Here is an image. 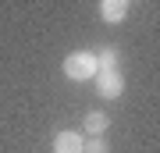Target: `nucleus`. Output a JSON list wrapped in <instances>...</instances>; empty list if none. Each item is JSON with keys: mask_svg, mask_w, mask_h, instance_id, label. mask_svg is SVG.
<instances>
[{"mask_svg": "<svg viewBox=\"0 0 160 153\" xmlns=\"http://www.w3.org/2000/svg\"><path fill=\"white\" fill-rule=\"evenodd\" d=\"M61 71H64V79L68 82H89V79H96V57H92V50H75L64 57V64H61Z\"/></svg>", "mask_w": 160, "mask_h": 153, "instance_id": "nucleus-1", "label": "nucleus"}, {"mask_svg": "<svg viewBox=\"0 0 160 153\" xmlns=\"http://www.w3.org/2000/svg\"><path fill=\"white\" fill-rule=\"evenodd\" d=\"M96 93L103 100H118L121 93H125V75L121 71H96Z\"/></svg>", "mask_w": 160, "mask_h": 153, "instance_id": "nucleus-2", "label": "nucleus"}, {"mask_svg": "<svg viewBox=\"0 0 160 153\" xmlns=\"http://www.w3.org/2000/svg\"><path fill=\"white\" fill-rule=\"evenodd\" d=\"M82 142H86L82 132H71V128L53 132V153H82Z\"/></svg>", "mask_w": 160, "mask_h": 153, "instance_id": "nucleus-3", "label": "nucleus"}, {"mask_svg": "<svg viewBox=\"0 0 160 153\" xmlns=\"http://www.w3.org/2000/svg\"><path fill=\"white\" fill-rule=\"evenodd\" d=\"M128 11H132L128 0H100V18L107 25H121L128 18Z\"/></svg>", "mask_w": 160, "mask_h": 153, "instance_id": "nucleus-4", "label": "nucleus"}, {"mask_svg": "<svg viewBox=\"0 0 160 153\" xmlns=\"http://www.w3.org/2000/svg\"><path fill=\"white\" fill-rule=\"evenodd\" d=\"M110 128V114L107 110H89L86 118H82V135L92 139V135H107Z\"/></svg>", "mask_w": 160, "mask_h": 153, "instance_id": "nucleus-5", "label": "nucleus"}, {"mask_svg": "<svg viewBox=\"0 0 160 153\" xmlns=\"http://www.w3.org/2000/svg\"><path fill=\"white\" fill-rule=\"evenodd\" d=\"M92 57H96V68H100V71H121V54H118V46H100Z\"/></svg>", "mask_w": 160, "mask_h": 153, "instance_id": "nucleus-6", "label": "nucleus"}, {"mask_svg": "<svg viewBox=\"0 0 160 153\" xmlns=\"http://www.w3.org/2000/svg\"><path fill=\"white\" fill-rule=\"evenodd\" d=\"M82 153H110L107 135H92V139H86V142H82Z\"/></svg>", "mask_w": 160, "mask_h": 153, "instance_id": "nucleus-7", "label": "nucleus"}]
</instances>
